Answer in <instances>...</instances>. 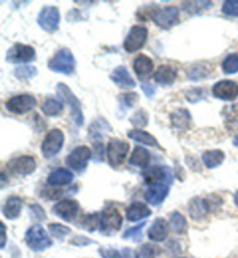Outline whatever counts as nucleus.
Instances as JSON below:
<instances>
[{"mask_svg": "<svg viewBox=\"0 0 238 258\" xmlns=\"http://www.w3.org/2000/svg\"><path fill=\"white\" fill-rule=\"evenodd\" d=\"M48 68L51 71L58 72V74L70 76L72 75L75 69V59L70 49L62 48L56 52L48 63Z\"/></svg>", "mask_w": 238, "mask_h": 258, "instance_id": "nucleus-1", "label": "nucleus"}, {"mask_svg": "<svg viewBox=\"0 0 238 258\" xmlns=\"http://www.w3.org/2000/svg\"><path fill=\"white\" fill-rule=\"evenodd\" d=\"M56 90H57L58 97L70 107L72 120L77 123L78 127L83 126V123H84V114H83L82 104L81 101L78 100V98L72 93V91L70 90V87L65 84H63V83H59Z\"/></svg>", "mask_w": 238, "mask_h": 258, "instance_id": "nucleus-2", "label": "nucleus"}, {"mask_svg": "<svg viewBox=\"0 0 238 258\" xmlns=\"http://www.w3.org/2000/svg\"><path fill=\"white\" fill-rule=\"evenodd\" d=\"M26 243L33 251H43L50 248L52 242L41 225H34L26 231Z\"/></svg>", "mask_w": 238, "mask_h": 258, "instance_id": "nucleus-3", "label": "nucleus"}, {"mask_svg": "<svg viewBox=\"0 0 238 258\" xmlns=\"http://www.w3.org/2000/svg\"><path fill=\"white\" fill-rule=\"evenodd\" d=\"M151 19L163 29H170L179 22V10L176 6H166L151 12Z\"/></svg>", "mask_w": 238, "mask_h": 258, "instance_id": "nucleus-4", "label": "nucleus"}, {"mask_svg": "<svg viewBox=\"0 0 238 258\" xmlns=\"http://www.w3.org/2000/svg\"><path fill=\"white\" fill-rule=\"evenodd\" d=\"M37 24L44 32L55 33L59 27L60 15L57 7L44 6L37 14Z\"/></svg>", "mask_w": 238, "mask_h": 258, "instance_id": "nucleus-5", "label": "nucleus"}, {"mask_svg": "<svg viewBox=\"0 0 238 258\" xmlns=\"http://www.w3.org/2000/svg\"><path fill=\"white\" fill-rule=\"evenodd\" d=\"M128 151H129V144L119 139H113L108 142L107 146V157L108 162L113 168H118L122 165L126 159Z\"/></svg>", "mask_w": 238, "mask_h": 258, "instance_id": "nucleus-6", "label": "nucleus"}, {"mask_svg": "<svg viewBox=\"0 0 238 258\" xmlns=\"http://www.w3.org/2000/svg\"><path fill=\"white\" fill-rule=\"evenodd\" d=\"M64 143V134L60 129H51L45 136L41 150L45 158H51L57 155Z\"/></svg>", "mask_w": 238, "mask_h": 258, "instance_id": "nucleus-7", "label": "nucleus"}, {"mask_svg": "<svg viewBox=\"0 0 238 258\" xmlns=\"http://www.w3.org/2000/svg\"><path fill=\"white\" fill-rule=\"evenodd\" d=\"M92 151L89 147L79 146L71 151L65 158V164L74 171L81 172L88 166V162L92 158Z\"/></svg>", "mask_w": 238, "mask_h": 258, "instance_id": "nucleus-8", "label": "nucleus"}, {"mask_svg": "<svg viewBox=\"0 0 238 258\" xmlns=\"http://www.w3.org/2000/svg\"><path fill=\"white\" fill-rule=\"evenodd\" d=\"M36 105V99L30 94H20V96L12 97L5 104L7 111L14 113V114H26V113L33 111Z\"/></svg>", "mask_w": 238, "mask_h": 258, "instance_id": "nucleus-9", "label": "nucleus"}, {"mask_svg": "<svg viewBox=\"0 0 238 258\" xmlns=\"http://www.w3.org/2000/svg\"><path fill=\"white\" fill-rule=\"evenodd\" d=\"M146 39H148V29L143 26H134L123 42L124 50L128 52L138 51L144 47Z\"/></svg>", "mask_w": 238, "mask_h": 258, "instance_id": "nucleus-10", "label": "nucleus"}, {"mask_svg": "<svg viewBox=\"0 0 238 258\" xmlns=\"http://www.w3.org/2000/svg\"><path fill=\"white\" fill-rule=\"evenodd\" d=\"M122 226V215L118 210L113 207H108L101 214L100 228L104 234L111 235L119 231Z\"/></svg>", "mask_w": 238, "mask_h": 258, "instance_id": "nucleus-11", "label": "nucleus"}, {"mask_svg": "<svg viewBox=\"0 0 238 258\" xmlns=\"http://www.w3.org/2000/svg\"><path fill=\"white\" fill-rule=\"evenodd\" d=\"M34 58H35V49L22 43L13 44L6 54V60L10 63H28Z\"/></svg>", "mask_w": 238, "mask_h": 258, "instance_id": "nucleus-12", "label": "nucleus"}, {"mask_svg": "<svg viewBox=\"0 0 238 258\" xmlns=\"http://www.w3.org/2000/svg\"><path fill=\"white\" fill-rule=\"evenodd\" d=\"M213 96L216 99L224 101H232L238 97V84L233 81L224 79V81L217 82L213 86Z\"/></svg>", "mask_w": 238, "mask_h": 258, "instance_id": "nucleus-13", "label": "nucleus"}, {"mask_svg": "<svg viewBox=\"0 0 238 258\" xmlns=\"http://www.w3.org/2000/svg\"><path fill=\"white\" fill-rule=\"evenodd\" d=\"M7 169L15 176H27L36 169V162L32 156H20L11 159L7 163Z\"/></svg>", "mask_w": 238, "mask_h": 258, "instance_id": "nucleus-14", "label": "nucleus"}, {"mask_svg": "<svg viewBox=\"0 0 238 258\" xmlns=\"http://www.w3.org/2000/svg\"><path fill=\"white\" fill-rule=\"evenodd\" d=\"M78 211L79 205L77 201L70 199L59 201L52 207V212L60 219L65 220L66 222H72L78 214Z\"/></svg>", "mask_w": 238, "mask_h": 258, "instance_id": "nucleus-15", "label": "nucleus"}, {"mask_svg": "<svg viewBox=\"0 0 238 258\" xmlns=\"http://www.w3.org/2000/svg\"><path fill=\"white\" fill-rule=\"evenodd\" d=\"M143 177H144L145 183L148 185H166L164 181H171L172 176L171 171L168 168H161V166H154L146 171L143 172Z\"/></svg>", "mask_w": 238, "mask_h": 258, "instance_id": "nucleus-16", "label": "nucleus"}, {"mask_svg": "<svg viewBox=\"0 0 238 258\" xmlns=\"http://www.w3.org/2000/svg\"><path fill=\"white\" fill-rule=\"evenodd\" d=\"M211 211V205L208 199H202L196 197L190 201L188 213L193 220H201Z\"/></svg>", "mask_w": 238, "mask_h": 258, "instance_id": "nucleus-17", "label": "nucleus"}, {"mask_svg": "<svg viewBox=\"0 0 238 258\" xmlns=\"http://www.w3.org/2000/svg\"><path fill=\"white\" fill-rule=\"evenodd\" d=\"M109 78L112 79L113 83H115L120 87H123V89H134L136 86V83L131 78L129 71L123 66L115 68L114 71L109 76Z\"/></svg>", "mask_w": 238, "mask_h": 258, "instance_id": "nucleus-18", "label": "nucleus"}, {"mask_svg": "<svg viewBox=\"0 0 238 258\" xmlns=\"http://www.w3.org/2000/svg\"><path fill=\"white\" fill-rule=\"evenodd\" d=\"M134 71L137 77L141 81H144L145 78H148L151 75V72L153 71V62L152 59L148 57L146 55L141 54L134 60Z\"/></svg>", "mask_w": 238, "mask_h": 258, "instance_id": "nucleus-19", "label": "nucleus"}, {"mask_svg": "<svg viewBox=\"0 0 238 258\" xmlns=\"http://www.w3.org/2000/svg\"><path fill=\"white\" fill-rule=\"evenodd\" d=\"M169 234V225L164 219H156L148 230V237L153 242H163Z\"/></svg>", "mask_w": 238, "mask_h": 258, "instance_id": "nucleus-20", "label": "nucleus"}, {"mask_svg": "<svg viewBox=\"0 0 238 258\" xmlns=\"http://www.w3.org/2000/svg\"><path fill=\"white\" fill-rule=\"evenodd\" d=\"M177 75H178V72H177L176 69H173L172 67L161 66L158 67L157 71L154 72L153 78L157 84L162 86H170L175 83Z\"/></svg>", "mask_w": 238, "mask_h": 258, "instance_id": "nucleus-21", "label": "nucleus"}, {"mask_svg": "<svg viewBox=\"0 0 238 258\" xmlns=\"http://www.w3.org/2000/svg\"><path fill=\"white\" fill-rule=\"evenodd\" d=\"M169 196V187L168 185H153L148 188L145 192L144 198L152 206H158L165 200L166 197Z\"/></svg>", "mask_w": 238, "mask_h": 258, "instance_id": "nucleus-22", "label": "nucleus"}, {"mask_svg": "<svg viewBox=\"0 0 238 258\" xmlns=\"http://www.w3.org/2000/svg\"><path fill=\"white\" fill-rule=\"evenodd\" d=\"M170 119H171L173 128L178 129V131H185L190 127L192 116L186 108H178L171 113Z\"/></svg>", "mask_w": 238, "mask_h": 258, "instance_id": "nucleus-23", "label": "nucleus"}, {"mask_svg": "<svg viewBox=\"0 0 238 258\" xmlns=\"http://www.w3.org/2000/svg\"><path fill=\"white\" fill-rule=\"evenodd\" d=\"M73 180V173L67 169L59 168L52 171L48 177V184L51 186H62V185H69Z\"/></svg>", "mask_w": 238, "mask_h": 258, "instance_id": "nucleus-24", "label": "nucleus"}, {"mask_svg": "<svg viewBox=\"0 0 238 258\" xmlns=\"http://www.w3.org/2000/svg\"><path fill=\"white\" fill-rule=\"evenodd\" d=\"M151 215L150 208L142 203H133L127 208V219L131 222L139 221Z\"/></svg>", "mask_w": 238, "mask_h": 258, "instance_id": "nucleus-25", "label": "nucleus"}, {"mask_svg": "<svg viewBox=\"0 0 238 258\" xmlns=\"http://www.w3.org/2000/svg\"><path fill=\"white\" fill-rule=\"evenodd\" d=\"M150 163V153L143 147H135L133 150V154L129 158V164L133 166H137V168L145 169L148 168Z\"/></svg>", "mask_w": 238, "mask_h": 258, "instance_id": "nucleus-26", "label": "nucleus"}, {"mask_svg": "<svg viewBox=\"0 0 238 258\" xmlns=\"http://www.w3.org/2000/svg\"><path fill=\"white\" fill-rule=\"evenodd\" d=\"M22 210V201L18 197H11L7 199L6 204L3 207V213L10 220L18 219L21 214Z\"/></svg>", "mask_w": 238, "mask_h": 258, "instance_id": "nucleus-27", "label": "nucleus"}, {"mask_svg": "<svg viewBox=\"0 0 238 258\" xmlns=\"http://www.w3.org/2000/svg\"><path fill=\"white\" fill-rule=\"evenodd\" d=\"M128 138L134 140L135 142L145 144V146H151V147H158L160 143L156 140L154 136L149 134L148 132L142 131V129H133V131L128 132Z\"/></svg>", "mask_w": 238, "mask_h": 258, "instance_id": "nucleus-28", "label": "nucleus"}, {"mask_svg": "<svg viewBox=\"0 0 238 258\" xmlns=\"http://www.w3.org/2000/svg\"><path fill=\"white\" fill-rule=\"evenodd\" d=\"M225 155L222 150H208L202 154V162L208 169H215L223 163Z\"/></svg>", "mask_w": 238, "mask_h": 258, "instance_id": "nucleus-29", "label": "nucleus"}, {"mask_svg": "<svg viewBox=\"0 0 238 258\" xmlns=\"http://www.w3.org/2000/svg\"><path fill=\"white\" fill-rule=\"evenodd\" d=\"M170 228L172 229L173 233L181 235L184 234L187 229V221L184 218V215L179 212H175L170 216Z\"/></svg>", "mask_w": 238, "mask_h": 258, "instance_id": "nucleus-30", "label": "nucleus"}, {"mask_svg": "<svg viewBox=\"0 0 238 258\" xmlns=\"http://www.w3.org/2000/svg\"><path fill=\"white\" fill-rule=\"evenodd\" d=\"M64 109L63 102L56 99H47L42 105V112L47 116H56L60 114Z\"/></svg>", "mask_w": 238, "mask_h": 258, "instance_id": "nucleus-31", "label": "nucleus"}, {"mask_svg": "<svg viewBox=\"0 0 238 258\" xmlns=\"http://www.w3.org/2000/svg\"><path fill=\"white\" fill-rule=\"evenodd\" d=\"M222 70L225 75H232L238 72V54L232 52L226 56L223 62H222Z\"/></svg>", "mask_w": 238, "mask_h": 258, "instance_id": "nucleus-32", "label": "nucleus"}, {"mask_svg": "<svg viewBox=\"0 0 238 258\" xmlns=\"http://www.w3.org/2000/svg\"><path fill=\"white\" fill-rule=\"evenodd\" d=\"M37 75V69L34 66H21L14 69V76L20 81L32 79Z\"/></svg>", "mask_w": 238, "mask_h": 258, "instance_id": "nucleus-33", "label": "nucleus"}, {"mask_svg": "<svg viewBox=\"0 0 238 258\" xmlns=\"http://www.w3.org/2000/svg\"><path fill=\"white\" fill-rule=\"evenodd\" d=\"M99 253L104 258H131V250L124 248L122 250L100 248Z\"/></svg>", "mask_w": 238, "mask_h": 258, "instance_id": "nucleus-34", "label": "nucleus"}, {"mask_svg": "<svg viewBox=\"0 0 238 258\" xmlns=\"http://www.w3.org/2000/svg\"><path fill=\"white\" fill-rule=\"evenodd\" d=\"M101 225V218H99V214L94 213V214H88L83 218L82 221V227L84 229H86L90 233H93L96 231V229Z\"/></svg>", "mask_w": 238, "mask_h": 258, "instance_id": "nucleus-35", "label": "nucleus"}, {"mask_svg": "<svg viewBox=\"0 0 238 258\" xmlns=\"http://www.w3.org/2000/svg\"><path fill=\"white\" fill-rule=\"evenodd\" d=\"M104 123H106V121L104 119L103 120L98 119V120L94 121V122L91 123V126L89 128V135H90L91 139H92V140L98 139V138H100V136L103 135L105 132L111 131V128H109V124H108V126L104 127Z\"/></svg>", "mask_w": 238, "mask_h": 258, "instance_id": "nucleus-36", "label": "nucleus"}, {"mask_svg": "<svg viewBox=\"0 0 238 258\" xmlns=\"http://www.w3.org/2000/svg\"><path fill=\"white\" fill-rule=\"evenodd\" d=\"M208 75V69H207L206 66H202V64H196V66H193L187 71V77L190 78L191 81L195 82H198L202 78H206Z\"/></svg>", "mask_w": 238, "mask_h": 258, "instance_id": "nucleus-37", "label": "nucleus"}, {"mask_svg": "<svg viewBox=\"0 0 238 258\" xmlns=\"http://www.w3.org/2000/svg\"><path fill=\"white\" fill-rule=\"evenodd\" d=\"M119 98L120 107L123 108L124 111H127L128 108H131L137 102L138 100V94L135 92H129V93H123Z\"/></svg>", "mask_w": 238, "mask_h": 258, "instance_id": "nucleus-38", "label": "nucleus"}, {"mask_svg": "<svg viewBox=\"0 0 238 258\" xmlns=\"http://www.w3.org/2000/svg\"><path fill=\"white\" fill-rule=\"evenodd\" d=\"M48 229L50 231L52 236L58 238V240H62L63 237H65L66 235H69L71 233V229L69 227L60 225V223H50V225L48 226Z\"/></svg>", "mask_w": 238, "mask_h": 258, "instance_id": "nucleus-39", "label": "nucleus"}, {"mask_svg": "<svg viewBox=\"0 0 238 258\" xmlns=\"http://www.w3.org/2000/svg\"><path fill=\"white\" fill-rule=\"evenodd\" d=\"M191 5L193 6H190L187 3H184V9L187 10L188 12L191 14H198L199 12H202V11H206L208 10L213 5V3L210 2H190Z\"/></svg>", "mask_w": 238, "mask_h": 258, "instance_id": "nucleus-40", "label": "nucleus"}, {"mask_svg": "<svg viewBox=\"0 0 238 258\" xmlns=\"http://www.w3.org/2000/svg\"><path fill=\"white\" fill-rule=\"evenodd\" d=\"M130 122L134 127H145L149 122V115L144 109H139L130 117Z\"/></svg>", "mask_w": 238, "mask_h": 258, "instance_id": "nucleus-41", "label": "nucleus"}, {"mask_svg": "<svg viewBox=\"0 0 238 258\" xmlns=\"http://www.w3.org/2000/svg\"><path fill=\"white\" fill-rule=\"evenodd\" d=\"M206 97H207L206 91L201 89V87L190 89L186 92V99L190 102H192V104H195V102L206 99Z\"/></svg>", "mask_w": 238, "mask_h": 258, "instance_id": "nucleus-42", "label": "nucleus"}, {"mask_svg": "<svg viewBox=\"0 0 238 258\" xmlns=\"http://www.w3.org/2000/svg\"><path fill=\"white\" fill-rule=\"evenodd\" d=\"M146 225L145 221L139 223V225L133 227V228H129L124 231L123 234V238H134L135 242H138L142 240V229L144 228V226Z\"/></svg>", "mask_w": 238, "mask_h": 258, "instance_id": "nucleus-43", "label": "nucleus"}, {"mask_svg": "<svg viewBox=\"0 0 238 258\" xmlns=\"http://www.w3.org/2000/svg\"><path fill=\"white\" fill-rule=\"evenodd\" d=\"M222 13L228 17H238V0H226L222 5Z\"/></svg>", "mask_w": 238, "mask_h": 258, "instance_id": "nucleus-44", "label": "nucleus"}, {"mask_svg": "<svg viewBox=\"0 0 238 258\" xmlns=\"http://www.w3.org/2000/svg\"><path fill=\"white\" fill-rule=\"evenodd\" d=\"M136 258H156V250L151 244H143L136 251Z\"/></svg>", "mask_w": 238, "mask_h": 258, "instance_id": "nucleus-45", "label": "nucleus"}, {"mask_svg": "<svg viewBox=\"0 0 238 258\" xmlns=\"http://www.w3.org/2000/svg\"><path fill=\"white\" fill-rule=\"evenodd\" d=\"M29 213H30V219L36 220V221H43L47 218L45 215L43 208L40 206V205H32L29 207Z\"/></svg>", "mask_w": 238, "mask_h": 258, "instance_id": "nucleus-46", "label": "nucleus"}, {"mask_svg": "<svg viewBox=\"0 0 238 258\" xmlns=\"http://www.w3.org/2000/svg\"><path fill=\"white\" fill-rule=\"evenodd\" d=\"M93 159L96 162H103L104 161V144L100 141L94 143L93 146Z\"/></svg>", "mask_w": 238, "mask_h": 258, "instance_id": "nucleus-47", "label": "nucleus"}, {"mask_svg": "<svg viewBox=\"0 0 238 258\" xmlns=\"http://www.w3.org/2000/svg\"><path fill=\"white\" fill-rule=\"evenodd\" d=\"M70 243L78 245V246H84V245H89L91 243H93V241L85 236H75V237H73V240L70 241Z\"/></svg>", "mask_w": 238, "mask_h": 258, "instance_id": "nucleus-48", "label": "nucleus"}, {"mask_svg": "<svg viewBox=\"0 0 238 258\" xmlns=\"http://www.w3.org/2000/svg\"><path fill=\"white\" fill-rule=\"evenodd\" d=\"M141 87H142V90H143V92H144V94L148 98H151L153 96L154 93H156V89H154V86L151 84V83H149V82H144V83H142V85H141Z\"/></svg>", "mask_w": 238, "mask_h": 258, "instance_id": "nucleus-49", "label": "nucleus"}, {"mask_svg": "<svg viewBox=\"0 0 238 258\" xmlns=\"http://www.w3.org/2000/svg\"><path fill=\"white\" fill-rule=\"evenodd\" d=\"M6 243V227L4 223H2V248L5 246Z\"/></svg>", "mask_w": 238, "mask_h": 258, "instance_id": "nucleus-50", "label": "nucleus"}, {"mask_svg": "<svg viewBox=\"0 0 238 258\" xmlns=\"http://www.w3.org/2000/svg\"><path fill=\"white\" fill-rule=\"evenodd\" d=\"M232 143H233V146H235V147H238V135L235 136V139H233Z\"/></svg>", "mask_w": 238, "mask_h": 258, "instance_id": "nucleus-51", "label": "nucleus"}, {"mask_svg": "<svg viewBox=\"0 0 238 258\" xmlns=\"http://www.w3.org/2000/svg\"><path fill=\"white\" fill-rule=\"evenodd\" d=\"M233 200H235V204L237 205V207H238V192H236L235 197H233Z\"/></svg>", "mask_w": 238, "mask_h": 258, "instance_id": "nucleus-52", "label": "nucleus"}]
</instances>
